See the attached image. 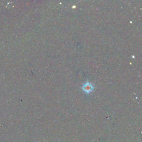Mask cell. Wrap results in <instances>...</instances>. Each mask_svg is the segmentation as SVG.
Instances as JSON below:
<instances>
[{"label": "cell", "mask_w": 142, "mask_h": 142, "mask_svg": "<svg viewBox=\"0 0 142 142\" xmlns=\"http://www.w3.org/2000/svg\"><path fill=\"white\" fill-rule=\"evenodd\" d=\"M94 87L92 83H90L88 81H87L85 83L83 84L82 86V90L83 92L86 93L87 94H89L94 90Z\"/></svg>", "instance_id": "cell-1"}]
</instances>
